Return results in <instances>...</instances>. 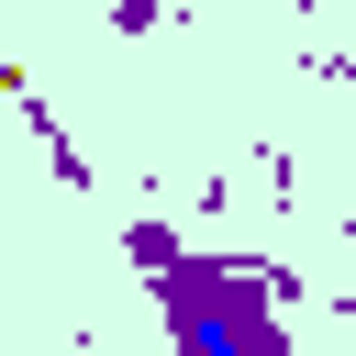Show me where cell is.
Returning <instances> with one entry per match:
<instances>
[{"mask_svg": "<svg viewBox=\"0 0 356 356\" xmlns=\"http://www.w3.org/2000/svg\"><path fill=\"white\" fill-rule=\"evenodd\" d=\"M145 256H156V289H167V323H178V345L189 356H289L278 345V323L234 289V278H211L200 256H167V234H134Z\"/></svg>", "mask_w": 356, "mask_h": 356, "instance_id": "cell-1", "label": "cell"}]
</instances>
